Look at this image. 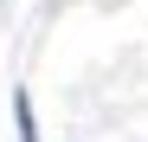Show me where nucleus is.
I'll return each mask as SVG.
<instances>
[{"instance_id": "1", "label": "nucleus", "mask_w": 148, "mask_h": 142, "mask_svg": "<svg viewBox=\"0 0 148 142\" xmlns=\"http://www.w3.org/2000/svg\"><path fill=\"white\" fill-rule=\"evenodd\" d=\"M13 116H19V142H39V123H32V103H26V90L13 97Z\"/></svg>"}]
</instances>
